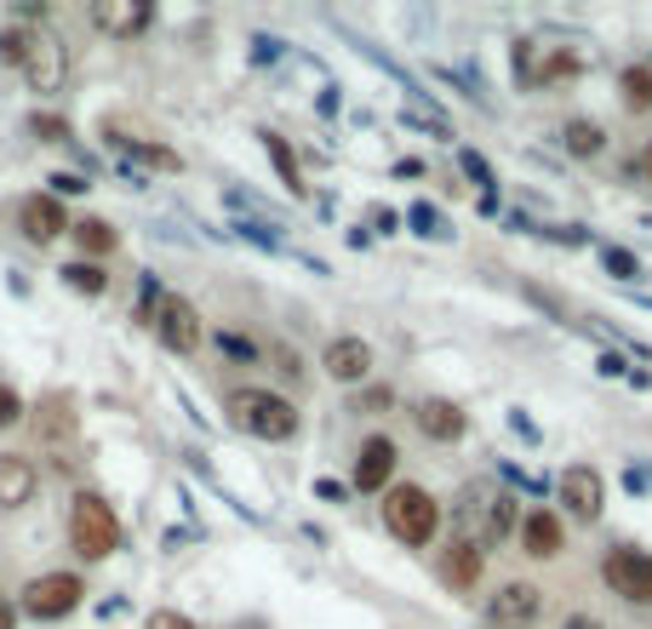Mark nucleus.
Masks as SVG:
<instances>
[{
  "label": "nucleus",
  "mask_w": 652,
  "mask_h": 629,
  "mask_svg": "<svg viewBox=\"0 0 652 629\" xmlns=\"http://www.w3.org/2000/svg\"><path fill=\"white\" fill-rule=\"evenodd\" d=\"M509 533H515V504H509V492H498V486H464V499H458V538L487 555V549L504 544Z\"/></svg>",
  "instance_id": "1"
},
{
  "label": "nucleus",
  "mask_w": 652,
  "mask_h": 629,
  "mask_svg": "<svg viewBox=\"0 0 652 629\" xmlns=\"http://www.w3.org/2000/svg\"><path fill=\"white\" fill-rule=\"evenodd\" d=\"M69 549L81 560H110L121 549V521L97 492H75V504H69Z\"/></svg>",
  "instance_id": "2"
},
{
  "label": "nucleus",
  "mask_w": 652,
  "mask_h": 629,
  "mask_svg": "<svg viewBox=\"0 0 652 629\" xmlns=\"http://www.w3.org/2000/svg\"><path fill=\"white\" fill-rule=\"evenodd\" d=\"M229 418H235V429H247V436H258V441L298 436L292 401H287V395H275V389H235L229 395Z\"/></svg>",
  "instance_id": "3"
},
{
  "label": "nucleus",
  "mask_w": 652,
  "mask_h": 629,
  "mask_svg": "<svg viewBox=\"0 0 652 629\" xmlns=\"http://www.w3.org/2000/svg\"><path fill=\"white\" fill-rule=\"evenodd\" d=\"M384 526L401 544H430L435 526H441V510L424 486H390L384 492Z\"/></svg>",
  "instance_id": "4"
},
{
  "label": "nucleus",
  "mask_w": 652,
  "mask_h": 629,
  "mask_svg": "<svg viewBox=\"0 0 652 629\" xmlns=\"http://www.w3.org/2000/svg\"><path fill=\"white\" fill-rule=\"evenodd\" d=\"M81 601H86V584H81L75 573H41V578H29V584H23L18 612L34 618V623H58V618L75 612Z\"/></svg>",
  "instance_id": "5"
},
{
  "label": "nucleus",
  "mask_w": 652,
  "mask_h": 629,
  "mask_svg": "<svg viewBox=\"0 0 652 629\" xmlns=\"http://www.w3.org/2000/svg\"><path fill=\"white\" fill-rule=\"evenodd\" d=\"M18 75L29 81V92H41V97H58V92H63V81H69V52H63V41L52 35V29H41V23L29 29Z\"/></svg>",
  "instance_id": "6"
},
{
  "label": "nucleus",
  "mask_w": 652,
  "mask_h": 629,
  "mask_svg": "<svg viewBox=\"0 0 652 629\" xmlns=\"http://www.w3.org/2000/svg\"><path fill=\"white\" fill-rule=\"evenodd\" d=\"M149 326H155V338H161L172 355H195V349H200V315H195L189 297H178V292L161 297V310H155Z\"/></svg>",
  "instance_id": "7"
},
{
  "label": "nucleus",
  "mask_w": 652,
  "mask_h": 629,
  "mask_svg": "<svg viewBox=\"0 0 652 629\" xmlns=\"http://www.w3.org/2000/svg\"><path fill=\"white\" fill-rule=\"evenodd\" d=\"M601 578L624 595V601H635V607H652V555H641V549H612L607 560H601Z\"/></svg>",
  "instance_id": "8"
},
{
  "label": "nucleus",
  "mask_w": 652,
  "mask_h": 629,
  "mask_svg": "<svg viewBox=\"0 0 652 629\" xmlns=\"http://www.w3.org/2000/svg\"><path fill=\"white\" fill-rule=\"evenodd\" d=\"M515 70H521L527 86H549V81L578 75V57H572L561 41H527L521 52H515Z\"/></svg>",
  "instance_id": "9"
},
{
  "label": "nucleus",
  "mask_w": 652,
  "mask_h": 629,
  "mask_svg": "<svg viewBox=\"0 0 652 629\" xmlns=\"http://www.w3.org/2000/svg\"><path fill=\"white\" fill-rule=\"evenodd\" d=\"M544 612V589L538 584H504L498 595H487V623L493 629H527Z\"/></svg>",
  "instance_id": "10"
},
{
  "label": "nucleus",
  "mask_w": 652,
  "mask_h": 629,
  "mask_svg": "<svg viewBox=\"0 0 652 629\" xmlns=\"http://www.w3.org/2000/svg\"><path fill=\"white\" fill-rule=\"evenodd\" d=\"M561 504L572 521H596L601 504H607V481L590 470V463H572V470L561 475Z\"/></svg>",
  "instance_id": "11"
},
{
  "label": "nucleus",
  "mask_w": 652,
  "mask_h": 629,
  "mask_svg": "<svg viewBox=\"0 0 652 629\" xmlns=\"http://www.w3.org/2000/svg\"><path fill=\"white\" fill-rule=\"evenodd\" d=\"M92 23L103 29V35H115V41H132V35H144V29L155 23V7L149 0H97Z\"/></svg>",
  "instance_id": "12"
},
{
  "label": "nucleus",
  "mask_w": 652,
  "mask_h": 629,
  "mask_svg": "<svg viewBox=\"0 0 652 629\" xmlns=\"http://www.w3.org/2000/svg\"><path fill=\"white\" fill-rule=\"evenodd\" d=\"M18 229H23V241H34V247L58 241L63 229H69L58 195H23V201H18Z\"/></svg>",
  "instance_id": "13"
},
{
  "label": "nucleus",
  "mask_w": 652,
  "mask_h": 629,
  "mask_svg": "<svg viewBox=\"0 0 652 629\" xmlns=\"http://www.w3.org/2000/svg\"><path fill=\"white\" fill-rule=\"evenodd\" d=\"M41 492V470L23 452H0V510H23Z\"/></svg>",
  "instance_id": "14"
},
{
  "label": "nucleus",
  "mask_w": 652,
  "mask_h": 629,
  "mask_svg": "<svg viewBox=\"0 0 652 629\" xmlns=\"http://www.w3.org/2000/svg\"><path fill=\"white\" fill-rule=\"evenodd\" d=\"M480 573H487V555H480L475 544L453 538V544H446V549H441V578H446V584H453L458 595H475Z\"/></svg>",
  "instance_id": "15"
},
{
  "label": "nucleus",
  "mask_w": 652,
  "mask_h": 629,
  "mask_svg": "<svg viewBox=\"0 0 652 629\" xmlns=\"http://www.w3.org/2000/svg\"><path fill=\"white\" fill-rule=\"evenodd\" d=\"M395 463H401L395 441H390V436H372V441L361 447V458H355V486H361V492H384V481L395 475Z\"/></svg>",
  "instance_id": "16"
},
{
  "label": "nucleus",
  "mask_w": 652,
  "mask_h": 629,
  "mask_svg": "<svg viewBox=\"0 0 652 629\" xmlns=\"http://www.w3.org/2000/svg\"><path fill=\"white\" fill-rule=\"evenodd\" d=\"M321 367H327L338 384H361V378L372 373V349H366L361 338H332L327 355H321Z\"/></svg>",
  "instance_id": "17"
},
{
  "label": "nucleus",
  "mask_w": 652,
  "mask_h": 629,
  "mask_svg": "<svg viewBox=\"0 0 652 629\" xmlns=\"http://www.w3.org/2000/svg\"><path fill=\"white\" fill-rule=\"evenodd\" d=\"M69 235H75V247H81L86 263L110 258V252L121 247V235H115V223H110V218H81V223H69Z\"/></svg>",
  "instance_id": "18"
},
{
  "label": "nucleus",
  "mask_w": 652,
  "mask_h": 629,
  "mask_svg": "<svg viewBox=\"0 0 652 629\" xmlns=\"http://www.w3.org/2000/svg\"><path fill=\"white\" fill-rule=\"evenodd\" d=\"M521 544H527V555H538V560L561 555V521L549 515V510H532V515L521 521Z\"/></svg>",
  "instance_id": "19"
},
{
  "label": "nucleus",
  "mask_w": 652,
  "mask_h": 629,
  "mask_svg": "<svg viewBox=\"0 0 652 629\" xmlns=\"http://www.w3.org/2000/svg\"><path fill=\"white\" fill-rule=\"evenodd\" d=\"M418 429H424L430 441H458L464 436V412L453 401H424L418 407Z\"/></svg>",
  "instance_id": "20"
},
{
  "label": "nucleus",
  "mask_w": 652,
  "mask_h": 629,
  "mask_svg": "<svg viewBox=\"0 0 652 629\" xmlns=\"http://www.w3.org/2000/svg\"><path fill=\"white\" fill-rule=\"evenodd\" d=\"M115 149H121V155H132V160H144V167H155V172H178V167H184L178 149L149 144V138H121V132H115Z\"/></svg>",
  "instance_id": "21"
},
{
  "label": "nucleus",
  "mask_w": 652,
  "mask_h": 629,
  "mask_svg": "<svg viewBox=\"0 0 652 629\" xmlns=\"http://www.w3.org/2000/svg\"><path fill=\"white\" fill-rule=\"evenodd\" d=\"M63 286L69 292H86V297H103L110 292V270H103V263H86V258H75V263H63Z\"/></svg>",
  "instance_id": "22"
},
{
  "label": "nucleus",
  "mask_w": 652,
  "mask_h": 629,
  "mask_svg": "<svg viewBox=\"0 0 652 629\" xmlns=\"http://www.w3.org/2000/svg\"><path fill=\"white\" fill-rule=\"evenodd\" d=\"M263 149H269V160H275V172H281V184L292 189V195H303V172H298V160H292V149L275 138V132H263Z\"/></svg>",
  "instance_id": "23"
},
{
  "label": "nucleus",
  "mask_w": 652,
  "mask_h": 629,
  "mask_svg": "<svg viewBox=\"0 0 652 629\" xmlns=\"http://www.w3.org/2000/svg\"><path fill=\"white\" fill-rule=\"evenodd\" d=\"M561 144H567L572 155H601V126H596V120H567V126H561Z\"/></svg>",
  "instance_id": "24"
},
{
  "label": "nucleus",
  "mask_w": 652,
  "mask_h": 629,
  "mask_svg": "<svg viewBox=\"0 0 652 629\" xmlns=\"http://www.w3.org/2000/svg\"><path fill=\"white\" fill-rule=\"evenodd\" d=\"M618 86H624V104L641 115V109H652V70H646V63H635V70H624V81H618Z\"/></svg>",
  "instance_id": "25"
},
{
  "label": "nucleus",
  "mask_w": 652,
  "mask_h": 629,
  "mask_svg": "<svg viewBox=\"0 0 652 629\" xmlns=\"http://www.w3.org/2000/svg\"><path fill=\"white\" fill-rule=\"evenodd\" d=\"M23 41H29V29H0V63H23Z\"/></svg>",
  "instance_id": "26"
},
{
  "label": "nucleus",
  "mask_w": 652,
  "mask_h": 629,
  "mask_svg": "<svg viewBox=\"0 0 652 629\" xmlns=\"http://www.w3.org/2000/svg\"><path fill=\"white\" fill-rule=\"evenodd\" d=\"M12 423H23V395L12 384H0V429H12Z\"/></svg>",
  "instance_id": "27"
},
{
  "label": "nucleus",
  "mask_w": 652,
  "mask_h": 629,
  "mask_svg": "<svg viewBox=\"0 0 652 629\" xmlns=\"http://www.w3.org/2000/svg\"><path fill=\"white\" fill-rule=\"evenodd\" d=\"M29 126H34V138H41V144H63V138H69V126H63L58 115H34Z\"/></svg>",
  "instance_id": "28"
},
{
  "label": "nucleus",
  "mask_w": 652,
  "mask_h": 629,
  "mask_svg": "<svg viewBox=\"0 0 652 629\" xmlns=\"http://www.w3.org/2000/svg\"><path fill=\"white\" fill-rule=\"evenodd\" d=\"M46 184H52V195H86V189H92L81 172H52Z\"/></svg>",
  "instance_id": "29"
},
{
  "label": "nucleus",
  "mask_w": 652,
  "mask_h": 629,
  "mask_svg": "<svg viewBox=\"0 0 652 629\" xmlns=\"http://www.w3.org/2000/svg\"><path fill=\"white\" fill-rule=\"evenodd\" d=\"M144 629H195V618H184V612H149Z\"/></svg>",
  "instance_id": "30"
},
{
  "label": "nucleus",
  "mask_w": 652,
  "mask_h": 629,
  "mask_svg": "<svg viewBox=\"0 0 652 629\" xmlns=\"http://www.w3.org/2000/svg\"><path fill=\"white\" fill-rule=\"evenodd\" d=\"M355 412H390V389H366L355 401Z\"/></svg>",
  "instance_id": "31"
},
{
  "label": "nucleus",
  "mask_w": 652,
  "mask_h": 629,
  "mask_svg": "<svg viewBox=\"0 0 652 629\" xmlns=\"http://www.w3.org/2000/svg\"><path fill=\"white\" fill-rule=\"evenodd\" d=\"M607 270L630 281V275H635V258H630V252H612V247H607Z\"/></svg>",
  "instance_id": "32"
},
{
  "label": "nucleus",
  "mask_w": 652,
  "mask_h": 629,
  "mask_svg": "<svg viewBox=\"0 0 652 629\" xmlns=\"http://www.w3.org/2000/svg\"><path fill=\"white\" fill-rule=\"evenodd\" d=\"M412 223H418V229H424V235H430V229H441V218H435L430 207H412Z\"/></svg>",
  "instance_id": "33"
},
{
  "label": "nucleus",
  "mask_w": 652,
  "mask_h": 629,
  "mask_svg": "<svg viewBox=\"0 0 652 629\" xmlns=\"http://www.w3.org/2000/svg\"><path fill=\"white\" fill-rule=\"evenodd\" d=\"M567 629H601L596 618H567Z\"/></svg>",
  "instance_id": "34"
},
{
  "label": "nucleus",
  "mask_w": 652,
  "mask_h": 629,
  "mask_svg": "<svg viewBox=\"0 0 652 629\" xmlns=\"http://www.w3.org/2000/svg\"><path fill=\"white\" fill-rule=\"evenodd\" d=\"M12 623H18V612H12V607H0V629H12Z\"/></svg>",
  "instance_id": "35"
},
{
  "label": "nucleus",
  "mask_w": 652,
  "mask_h": 629,
  "mask_svg": "<svg viewBox=\"0 0 652 629\" xmlns=\"http://www.w3.org/2000/svg\"><path fill=\"white\" fill-rule=\"evenodd\" d=\"M646 178H652V149H646Z\"/></svg>",
  "instance_id": "36"
},
{
  "label": "nucleus",
  "mask_w": 652,
  "mask_h": 629,
  "mask_svg": "<svg viewBox=\"0 0 652 629\" xmlns=\"http://www.w3.org/2000/svg\"><path fill=\"white\" fill-rule=\"evenodd\" d=\"M646 70H652V63H646Z\"/></svg>",
  "instance_id": "37"
}]
</instances>
